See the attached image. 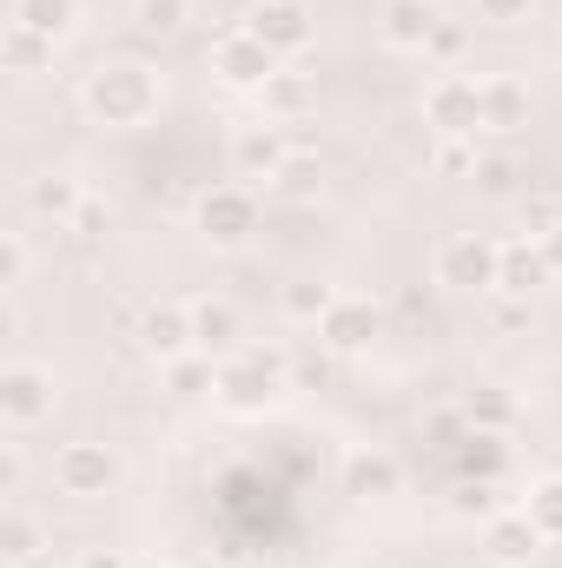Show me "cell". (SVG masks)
<instances>
[{"instance_id":"d6986e66","label":"cell","mask_w":562,"mask_h":568,"mask_svg":"<svg viewBox=\"0 0 562 568\" xmlns=\"http://www.w3.org/2000/svg\"><path fill=\"white\" fill-rule=\"evenodd\" d=\"M80 205H87V185H80L73 172H40V179L27 185V212H33V219L73 225V219H80Z\"/></svg>"},{"instance_id":"ba28073f","label":"cell","mask_w":562,"mask_h":568,"mask_svg":"<svg viewBox=\"0 0 562 568\" xmlns=\"http://www.w3.org/2000/svg\"><path fill=\"white\" fill-rule=\"evenodd\" d=\"M205 60H212V73H219V87H232V93H259V87L284 67V60L259 40V33H252V27H225V33L212 40V53H205Z\"/></svg>"},{"instance_id":"f546056e","label":"cell","mask_w":562,"mask_h":568,"mask_svg":"<svg viewBox=\"0 0 562 568\" xmlns=\"http://www.w3.org/2000/svg\"><path fill=\"white\" fill-rule=\"evenodd\" d=\"M476 159H483L476 140H436V145H430V172H436V179H470V172H476Z\"/></svg>"},{"instance_id":"7402d4cb","label":"cell","mask_w":562,"mask_h":568,"mask_svg":"<svg viewBox=\"0 0 562 568\" xmlns=\"http://www.w3.org/2000/svg\"><path fill=\"white\" fill-rule=\"evenodd\" d=\"M331 304H338V284H324V278H298V284H284L279 291L284 324H298V331H318Z\"/></svg>"},{"instance_id":"d6a6232c","label":"cell","mask_w":562,"mask_h":568,"mask_svg":"<svg viewBox=\"0 0 562 568\" xmlns=\"http://www.w3.org/2000/svg\"><path fill=\"white\" fill-rule=\"evenodd\" d=\"M430 53H436V60H456V53H463V27H456V20H443V27L430 33Z\"/></svg>"},{"instance_id":"44dd1931","label":"cell","mask_w":562,"mask_h":568,"mask_svg":"<svg viewBox=\"0 0 562 568\" xmlns=\"http://www.w3.org/2000/svg\"><path fill=\"white\" fill-rule=\"evenodd\" d=\"M53 40H40V33H27V27H13L7 20V33H0V67L13 73V80H33V73H47L53 67Z\"/></svg>"},{"instance_id":"e0dca14e","label":"cell","mask_w":562,"mask_h":568,"mask_svg":"<svg viewBox=\"0 0 562 568\" xmlns=\"http://www.w3.org/2000/svg\"><path fill=\"white\" fill-rule=\"evenodd\" d=\"M543 284H556V265H550V252H543V239H510L503 245V284L496 291H510V297H536Z\"/></svg>"},{"instance_id":"e575fe53","label":"cell","mask_w":562,"mask_h":568,"mask_svg":"<svg viewBox=\"0 0 562 568\" xmlns=\"http://www.w3.org/2000/svg\"><path fill=\"white\" fill-rule=\"evenodd\" d=\"M100 225H107V205H93V199H87V205H80V219H73V232H87V239H93Z\"/></svg>"},{"instance_id":"277c9868","label":"cell","mask_w":562,"mask_h":568,"mask_svg":"<svg viewBox=\"0 0 562 568\" xmlns=\"http://www.w3.org/2000/svg\"><path fill=\"white\" fill-rule=\"evenodd\" d=\"M192 232H199L212 252L252 245V232H259V192H252V185H205L199 205H192Z\"/></svg>"},{"instance_id":"74e56055","label":"cell","mask_w":562,"mask_h":568,"mask_svg":"<svg viewBox=\"0 0 562 568\" xmlns=\"http://www.w3.org/2000/svg\"><path fill=\"white\" fill-rule=\"evenodd\" d=\"M133 568H159V562H133Z\"/></svg>"},{"instance_id":"8d00e7d4","label":"cell","mask_w":562,"mask_h":568,"mask_svg":"<svg viewBox=\"0 0 562 568\" xmlns=\"http://www.w3.org/2000/svg\"><path fill=\"white\" fill-rule=\"evenodd\" d=\"M543 252H550V265H556V278H562V225L550 232V239H543Z\"/></svg>"},{"instance_id":"30bf717a","label":"cell","mask_w":562,"mask_h":568,"mask_svg":"<svg viewBox=\"0 0 562 568\" xmlns=\"http://www.w3.org/2000/svg\"><path fill=\"white\" fill-rule=\"evenodd\" d=\"M133 337H140V351L165 371V364H179V357H192L199 344H192V304H179V297H159V304H145L140 324H133Z\"/></svg>"},{"instance_id":"1f68e13d","label":"cell","mask_w":562,"mask_h":568,"mask_svg":"<svg viewBox=\"0 0 562 568\" xmlns=\"http://www.w3.org/2000/svg\"><path fill=\"white\" fill-rule=\"evenodd\" d=\"M470 7H476V20H490V27H523L536 0H470Z\"/></svg>"},{"instance_id":"7c38bea8","label":"cell","mask_w":562,"mask_h":568,"mask_svg":"<svg viewBox=\"0 0 562 568\" xmlns=\"http://www.w3.org/2000/svg\"><path fill=\"white\" fill-rule=\"evenodd\" d=\"M284 159H291V140H284L279 120H252V126L232 133V172L239 179H265L272 185L284 172Z\"/></svg>"},{"instance_id":"7a4b0ae2","label":"cell","mask_w":562,"mask_h":568,"mask_svg":"<svg viewBox=\"0 0 562 568\" xmlns=\"http://www.w3.org/2000/svg\"><path fill=\"white\" fill-rule=\"evenodd\" d=\"M284 377H291L284 351H259V344H245V351L219 357V390H212V397H219L225 410H265V404L284 390Z\"/></svg>"},{"instance_id":"4dcf8cb0","label":"cell","mask_w":562,"mask_h":568,"mask_svg":"<svg viewBox=\"0 0 562 568\" xmlns=\"http://www.w3.org/2000/svg\"><path fill=\"white\" fill-rule=\"evenodd\" d=\"M27 265H33L27 239H20V232H7V239H0V291H20V284H27Z\"/></svg>"},{"instance_id":"6da1fadb","label":"cell","mask_w":562,"mask_h":568,"mask_svg":"<svg viewBox=\"0 0 562 568\" xmlns=\"http://www.w3.org/2000/svg\"><path fill=\"white\" fill-rule=\"evenodd\" d=\"M80 106H87V120L107 126V133H140V126L159 120V106H165V73H159L152 60H133V53L100 60V67L87 73V87H80Z\"/></svg>"},{"instance_id":"8992f818","label":"cell","mask_w":562,"mask_h":568,"mask_svg":"<svg viewBox=\"0 0 562 568\" xmlns=\"http://www.w3.org/2000/svg\"><path fill=\"white\" fill-rule=\"evenodd\" d=\"M53 404H60V377L47 371V364H7L0 371V424L13 429H33V424H47L53 417Z\"/></svg>"},{"instance_id":"d590c367","label":"cell","mask_w":562,"mask_h":568,"mask_svg":"<svg viewBox=\"0 0 562 568\" xmlns=\"http://www.w3.org/2000/svg\"><path fill=\"white\" fill-rule=\"evenodd\" d=\"M80 568H133V562H127L120 549H87V556H80Z\"/></svg>"},{"instance_id":"ac0fdd59","label":"cell","mask_w":562,"mask_h":568,"mask_svg":"<svg viewBox=\"0 0 562 568\" xmlns=\"http://www.w3.org/2000/svg\"><path fill=\"white\" fill-rule=\"evenodd\" d=\"M530 126V87L516 73H483V133Z\"/></svg>"},{"instance_id":"5b68a950","label":"cell","mask_w":562,"mask_h":568,"mask_svg":"<svg viewBox=\"0 0 562 568\" xmlns=\"http://www.w3.org/2000/svg\"><path fill=\"white\" fill-rule=\"evenodd\" d=\"M423 120L436 140H476L483 133V80L470 73H436L423 87Z\"/></svg>"},{"instance_id":"2e32d148","label":"cell","mask_w":562,"mask_h":568,"mask_svg":"<svg viewBox=\"0 0 562 568\" xmlns=\"http://www.w3.org/2000/svg\"><path fill=\"white\" fill-rule=\"evenodd\" d=\"M398 489H404V463H398V456H384V449H351V456H344V496L384 503V496H398Z\"/></svg>"},{"instance_id":"4316f807","label":"cell","mask_w":562,"mask_h":568,"mask_svg":"<svg viewBox=\"0 0 562 568\" xmlns=\"http://www.w3.org/2000/svg\"><path fill=\"white\" fill-rule=\"evenodd\" d=\"M40 549H47V536H40V523L33 516H20V509H7V523H0V556L13 568L40 562Z\"/></svg>"},{"instance_id":"4fadbf2b","label":"cell","mask_w":562,"mask_h":568,"mask_svg":"<svg viewBox=\"0 0 562 568\" xmlns=\"http://www.w3.org/2000/svg\"><path fill=\"white\" fill-rule=\"evenodd\" d=\"M443 27L436 0H384L378 7V40L391 53H430V33Z\"/></svg>"},{"instance_id":"5bb4252c","label":"cell","mask_w":562,"mask_h":568,"mask_svg":"<svg viewBox=\"0 0 562 568\" xmlns=\"http://www.w3.org/2000/svg\"><path fill=\"white\" fill-rule=\"evenodd\" d=\"M543 529L523 516V509H503V516H490V529H483V549H490V562L496 568H530L543 556Z\"/></svg>"},{"instance_id":"603a6c76","label":"cell","mask_w":562,"mask_h":568,"mask_svg":"<svg viewBox=\"0 0 562 568\" xmlns=\"http://www.w3.org/2000/svg\"><path fill=\"white\" fill-rule=\"evenodd\" d=\"M259 106H265V120H279V126L284 120H298V113L311 106V80H304L298 67H279V73L259 87Z\"/></svg>"},{"instance_id":"52a82bcc","label":"cell","mask_w":562,"mask_h":568,"mask_svg":"<svg viewBox=\"0 0 562 568\" xmlns=\"http://www.w3.org/2000/svg\"><path fill=\"white\" fill-rule=\"evenodd\" d=\"M113 483H120V456H113L107 443L80 436V443H60V449H53V489H60V496H73V503H100Z\"/></svg>"},{"instance_id":"484cf974","label":"cell","mask_w":562,"mask_h":568,"mask_svg":"<svg viewBox=\"0 0 562 568\" xmlns=\"http://www.w3.org/2000/svg\"><path fill=\"white\" fill-rule=\"evenodd\" d=\"M516 509H523L550 542H562V476H536V483H530V496H523Z\"/></svg>"},{"instance_id":"ffe728a7","label":"cell","mask_w":562,"mask_h":568,"mask_svg":"<svg viewBox=\"0 0 562 568\" xmlns=\"http://www.w3.org/2000/svg\"><path fill=\"white\" fill-rule=\"evenodd\" d=\"M7 20L27 27V33H40V40H53V47H67L80 33V0H13Z\"/></svg>"},{"instance_id":"9c48e42d","label":"cell","mask_w":562,"mask_h":568,"mask_svg":"<svg viewBox=\"0 0 562 568\" xmlns=\"http://www.w3.org/2000/svg\"><path fill=\"white\" fill-rule=\"evenodd\" d=\"M378 337H384V304H371V297H358V291H338V304H331L324 324H318V344H324L331 357H364Z\"/></svg>"},{"instance_id":"3957f363","label":"cell","mask_w":562,"mask_h":568,"mask_svg":"<svg viewBox=\"0 0 562 568\" xmlns=\"http://www.w3.org/2000/svg\"><path fill=\"white\" fill-rule=\"evenodd\" d=\"M430 278L443 284V291H476V297H490V291L503 284V245L483 239V232H450V239L436 245V258H430Z\"/></svg>"},{"instance_id":"83f0119b","label":"cell","mask_w":562,"mask_h":568,"mask_svg":"<svg viewBox=\"0 0 562 568\" xmlns=\"http://www.w3.org/2000/svg\"><path fill=\"white\" fill-rule=\"evenodd\" d=\"M133 20H140V33H152V40H172V33H185L192 0H133Z\"/></svg>"},{"instance_id":"836d02e7","label":"cell","mask_w":562,"mask_h":568,"mask_svg":"<svg viewBox=\"0 0 562 568\" xmlns=\"http://www.w3.org/2000/svg\"><path fill=\"white\" fill-rule=\"evenodd\" d=\"M0 489H7V496L20 489V443H7V456H0Z\"/></svg>"},{"instance_id":"9a60e30c","label":"cell","mask_w":562,"mask_h":568,"mask_svg":"<svg viewBox=\"0 0 562 568\" xmlns=\"http://www.w3.org/2000/svg\"><path fill=\"white\" fill-rule=\"evenodd\" d=\"M239 337H245V324H239V304H232V297H192V344H199L205 357L245 351Z\"/></svg>"},{"instance_id":"d4e9b609","label":"cell","mask_w":562,"mask_h":568,"mask_svg":"<svg viewBox=\"0 0 562 568\" xmlns=\"http://www.w3.org/2000/svg\"><path fill=\"white\" fill-rule=\"evenodd\" d=\"M272 192L291 199V205H318V199H324V165H318L311 152H291V159H284V172L272 179Z\"/></svg>"},{"instance_id":"f35d334b","label":"cell","mask_w":562,"mask_h":568,"mask_svg":"<svg viewBox=\"0 0 562 568\" xmlns=\"http://www.w3.org/2000/svg\"><path fill=\"white\" fill-rule=\"evenodd\" d=\"M73 568H80V562H73Z\"/></svg>"},{"instance_id":"8fae6325","label":"cell","mask_w":562,"mask_h":568,"mask_svg":"<svg viewBox=\"0 0 562 568\" xmlns=\"http://www.w3.org/2000/svg\"><path fill=\"white\" fill-rule=\"evenodd\" d=\"M239 27H252V33H259V40H265L279 60H298V53L311 47V33H318L304 0H252Z\"/></svg>"},{"instance_id":"cb8c5ba5","label":"cell","mask_w":562,"mask_h":568,"mask_svg":"<svg viewBox=\"0 0 562 568\" xmlns=\"http://www.w3.org/2000/svg\"><path fill=\"white\" fill-rule=\"evenodd\" d=\"M463 424H470V429H490V436H503V429L516 424V397H510L503 384H476V390L463 397Z\"/></svg>"},{"instance_id":"f1b7e54d","label":"cell","mask_w":562,"mask_h":568,"mask_svg":"<svg viewBox=\"0 0 562 568\" xmlns=\"http://www.w3.org/2000/svg\"><path fill=\"white\" fill-rule=\"evenodd\" d=\"M470 179H476V192H483V199H510V192L523 185V165H516L510 152H483Z\"/></svg>"}]
</instances>
